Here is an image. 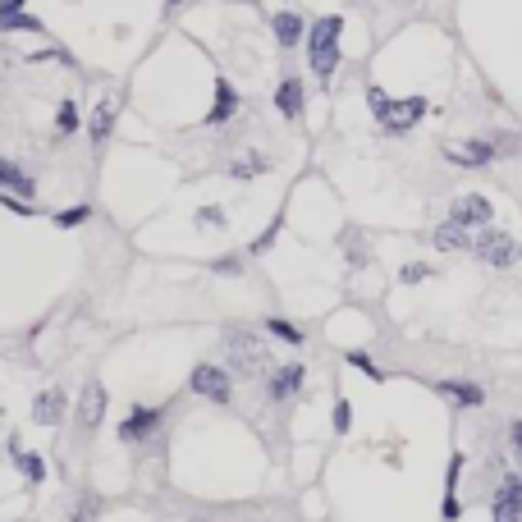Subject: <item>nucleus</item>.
Wrapping results in <instances>:
<instances>
[{
	"label": "nucleus",
	"instance_id": "obj_10",
	"mask_svg": "<svg viewBox=\"0 0 522 522\" xmlns=\"http://www.w3.org/2000/svg\"><path fill=\"white\" fill-rule=\"evenodd\" d=\"M449 220L463 229H486V225H495V207H490V197H481V193H463V197H454Z\"/></svg>",
	"mask_w": 522,
	"mask_h": 522
},
{
	"label": "nucleus",
	"instance_id": "obj_38",
	"mask_svg": "<svg viewBox=\"0 0 522 522\" xmlns=\"http://www.w3.org/2000/svg\"><path fill=\"white\" fill-rule=\"evenodd\" d=\"M179 5H184V0H165V10H179Z\"/></svg>",
	"mask_w": 522,
	"mask_h": 522
},
{
	"label": "nucleus",
	"instance_id": "obj_7",
	"mask_svg": "<svg viewBox=\"0 0 522 522\" xmlns=\"http://www.w3.org/2000/svg\"><path fill=\"white\" fill-rule=\"evenodd\" d=\"M426 115H431V101H426V97H394L390 110H385L376 124H381L385 138H403V133H413Z\"/></svg>",
	"mask_w": 522,
	"mask_h": 522
},
{
	"label": "nucleus",
	"instance_id": "obj_1",
	"mask_svg": "<svg viewBox=\"0 0 522 522\" xmlns=\"http://www.w3.org/2000/svg\"><path fill=\"white\" fill-rule=\"evenodd\" d=\"M307 69H312L316 87L335 83V69L344 60V19L339 14H321V19L307 23Z\"/></svg>",
	"mask_w": 522,
	"mask_h": 522
},
{
	"label": "nucleus",
	"instance_id": "obj_14",
	"mask_svg": "<svg viewBox=\"0 0 522 522\" xmlns=\"http://www.w3.org/2000/svg\"><path fill=\"white\" fill-rule=\"evenodd\" d=\"M239 106H243L239 87H234L225 74H220V78H216V106L207 110V129H225V124L239 115Z\"/></svg>",
	"mask_w": 522,
	"mask_h": 522
},
{
	"label": "nucleus",
	"instance_id": "obj_17",
	"mask_svg": "<svg viewBox=\"0 0 522 522\" xmlns=\"http://www.w3.org/2000/svg\"><path fill=\"white\" fill-rule=\"evenodd\" d=\"M5 449H10V463L23 472V481H33V486H42V481H46V458L37 454V449H23V440H19V435H10V440H5Z\"/></svg>",
	"mask_w": 522,
	"mask_h": 522
},
{
	"label": "nucleus",
	"instance_id": "obj_8",
	"mask_svg": "<svg viewBox=\"0 0 522 522\" xmlns=\"http://www.w3.org/2000/svg\"><path fill=\"white\" fill-rule=\"evenodd\" d=\"M307 385V367L303 362H280V367H271L266 376H261V394L280 408V403H294L298 394H303Z\"/></svg>",
	"mask_w": 522,
	"mask_h": 522
},
{
	"label": "nucleus",
	"instance_id": "obj_21",
	"mask_svg": "<svg viewBox=\"0 0 522 522\" xmlns=\"http://www.w3.org/2000/svg\"><path fill=\"white\" fill-rule=\"evenodd\" d=\"M110 129H115V101L101 97L97 110H92V120H87V133H92V142H97V147H106Z\"/></svg>",
	"mask_w": 522,
	"mask_h": 522
},
{
	"label": "nucleus",
	"instance_id": "obj_15",
	"mask_svg": "<svg viewBox=\"0 0 522 522\" xmlns=\"http://www.w3.org/2000/svg\"><path fill=\"white\" fill-rule=\"evenodd\" d=\"M463 468H468V458L449 454V463H445V500H440V518H445V522L463 518V500H458V481H463Z\"/></svg>",
	"mask_w": 522,
	"mask_h": 522
},
{
	"label": "nucleus",
	"instance_id": "obj_28",
	"mask_svg": "<svg viewBox=\"0 0 522 522\" xmlns=\"http://www.w3.org/2000/svg\"><path fill=\"white\" fill-rule=\"evenodd\" d=\"M14 28H19V33H42V19H37V14H0V33H14Z\"/></svg>",
	"mask_w": 522,
	"mask_h": 522
},
{
	"label": "nucleus",
	"instance_id": "obj_30",
	"mask_svg": "<svg viewBox=\"0 0 522 522\" xmlns=\"http://www.w3.org/2000/svg\"><path fill=\"white\" fill-rule=\"evenodd\" d=\"M390 92H385V87L381 83H367V110H371V120H381V115H385V110H390Z\"/></svg>",
	"mask_w": 522,
	"mask_h": 522
},
{
	"label": "nucleus",
	"instance_id": "obj_33",
	"mask_svg": "<svg viewBox=\"0 0 522 522\" xmlns=\"http://www.w3.org/2000/svg\"><path fill=\"white\" fill-rule=\"evenodd\" d=\"M431 266H426V261H408V266H399V284H426L431 280Z\"/></svg>",
	"mask_w": 522,
	"mask_h": 522
},
{
	"label": "nucleus",
	"instance_id": "obj_18",
	"mask_svg": "<svg viewBox=\"0 0 522 522\" xmlns=\"http://www.w3.org/2000/svg\"><path fill=\"white\" fill-rule=\"evenodd\" d=\"M271 33H275V46H280V51H294V46L307 37V19L298 10H280L271 19Z\"/></svg>",
	"mask_w": 522,
	"mask_h": 522
},
{
	"label": "nucleus",
	"instance_id": "obj_13",
	"mask_svg": "<svg viewBox=\"0 0 522 522\" xmlns=\"http://www.w3.org/2000/svg\"><path fill=\"white\" fill-rule=\"evenodd\" d=\"M275 110H280L284 120H303L307 110V83L298 74H284L280 87H275Z\"/></svg>",
	"mask_w": 522,
	"mask_h": 522
},
{
	"label": "nucleus",
	"instance_id": "obj_11",
	"mask_svg": "<svg viewBox=\"0 0 522 522\" xmlns=\"http://www.w3.org/2000/svg\"><path fill=\"white\" fill-rule=\"evenodd\" d=\"M106 403H110L106 385H101V381H87V385H83V394H78V408H74L78 431H97L101 417H106Z\"/></svg>",
	"mask_w": 522,
	"mask_h": 522
},
{
	"label": "nucleus",
	"instance_id": "obj_4",
	"mask_svg": "<svg viewBox=\"0 0 522 522\" xmlns=\"http://www.w3.org/2000/svg\"><path fill=\"white\" fill-rule=\"evenodd\" d=\"M165 417H170V403H161V408H142V403H133L129 417L120 422V445H133V449H161V431H165Z\"/></svg>",
	"mask_w": 522,
	"mask_h": 522
},
{
	"label": "nucleus",
	"instance_id": "obj_36",
	"mask_svg": "<svg viewBox=\"0 0 522 522\" xmlns=\"http://www.w3.org/2000/svg\"><path fill=\"white\" fill-rule=\"evenodd\" d=\"M509 454H513V463H518V472H522V417L509 426Z\"/></svg>",
	"mask_w": 522,
	"mask_h": 522
},
{
	"label": "nucleus",
	"instance_id": "obj_2",
	"mask_svg": "<svg viewBox=\"0 0 522 522\" xmlns=\"http://www.w3.org/2000/svg\"><path fill=\"white\" fill-rule=\"evenodd\" d=\"M220 348H225V371L234 381H261V376L275 367L271 344H261V335L248 326H225Z\"/></svg>",
	"mask_w": 522,
	"mask_h": 522
},
{
	"label": "nucleus",
	"instance_id": "obj_9",
	"mask_svg": "<svg viewBox=\"0 0 522 522\" xmlns=\"http://www.w3.org/2000/svg\"><path fill=\"white\" fill-rule=\"evenodd\" d=\"M490 518L495 522H522V472H504L490 490Z\"/></svg>",
	"mask_w": 522,
	"mask_h": 522
},
{
	"label": "nucleus",
	"instance_id": "obj_26",
	"mask_svg": "<svg viewBox=\"0 0 522 522\" xmlns=\"http://www.w3.org/2000/svg\"><path fill=\"white\" fill-rule=\"evenodd\" d=\"M339 248L348 252V266H353V271H367L371 252H367V243H362V234H344V239H339Z\"/></svg>",
	"mask_w": 522,
	"mask_h": 522
},
{
	"label": "nucleus",
	"instance_id": "obj_31",
	"mask_svg": "<svg viewBox=\"0 0 522 522\" xmlns=\"http://www.w3.org/2000/svg\"><path fill=\"white\" fill-rule=\"evenodd\" d=\"M51 220L60 229H78V225H87V220H92V207H65V211H55Z\"/></svg>",
	"mask_w": 522,
	"mask_h": 522
},
{
	"label": "nucleus",
	"instance_id": "obj_19",
	"mask_svg": "<svg viewBox=\"0 0 522 522\" xmlns=\"http://www.w3.org/2000/svg\"><path fill=\"white\" fill-rule=\"evenodd\" d=\"M0 193H14V197H37V179L23 165H14L10 156H0Z\"/></svg>",
	"mask_w": 522,
	"mask_h": 522
},
{
	"label": "nucleus",
	"instance_id": "obj_37",
	"mask_svg": "<svg viewBox=\"0 0 522 522\" xmlns=\"http://www.w3.org/2000/svg\"><path fill=\"white\" fill-rule=\"evenodd\" d=\"M23 10V0H0V14H19Z\"/></svg>",
	"mask_w": 522,
	"mask_h": 522
},
{
	"label": "nucleus",
	"instance_id": "obj_22",
	"mask_svg": "<svg viewBox=\"0 0 522 522\" xmlns=\"http://www.w3.org/2000/svg\"><path fill=\"white\" fill-rule=\"evenodd\" d=\"M266 170H271V156H261V152H243L239 161H229V179H239V184H248V179H257Z\"/></svg>",
	"mask_w": 522,
	"mask_h": 522
},
{
	"label": "nucleus",
	"instance_id": "obj_5",
	"mask_svg": "<svg viewBox=\"0 0 522 522\" xmlns=\"http://www.w3.org/2000/svg\"><path fill=\"white\" fill-rule=\"evenodd\" d=\"M472 257L481 261V266H490V271H509V266H518L522 261V248L513 234H504V229L486 225V229H472Z\"/></svg>",
	"mask_w": 522,
	"mask_h": 522
},
{
	"label": "nucleus",
	"instance_id": "obj_12",
	"mask_svg": "<svg viewBox=\"0 0 522 522\" xmlns=\"http://www.w3.org/2000/svg\"><path fill=\"white\" fill-rule=\"evenodd\" d=\"M69 417V390L65 385H46L33 399V422L37 426H60Z\"/></svg>",
	"mask_w": 522,
	"mask_h": 522
},
{
	"label": "nucleus",
	"instance_id": "obj_32",
	"mask_svg": "<svg viewBox=\"0 0 522 522\" xmlns=\"http://www.w3.org/2000/svg\"><path fill=\"white\" fill-rule=\"evenodd\" d=\"M330 426H335L339 435H344L348 426H353V403H348L344 394H335V408H330Z\"/></svg>",
	"mask_w": 522,
	"mask_h": 522
},
{
	"label": "nucleus",
	"instance_id": "obj_27",
	"mask_svg": "<svg viewBox=\"0 0 522 522\" xmlns=\"http://www.w3.org/2000/svg\"><path fill=\"white\" fill-rule=\"evenodd\" d=\"M78 124H83V115H78V101H60V110H55V133H60V138H69V133H78Z\"/></svg>",
	"mask_w": 522,
	"mask_h": 522
},
{
	"label": "nucleus",
	"instance_id": "obj_29",
	"mask_svg": "<svg viewBox=\"0 0 522 522\" xmlns=\"http://www.w3.org/2000/svg\"><path fill=\"white\" fill-rule=\"evenodd\" d=\"M280 225H284V220H280V216H275V220H271V225L261 229L257 239H252V243H248V257H261V252H271V248H275V239H280Z\"/></svg>",
	"mask_w": 522,
	"mask_h": 522
},
{
	"label": "nucleus",
	"instance_id": "obj_34",
	"mask_svg": "<svg viewBox=\"0 0 522 522\" xmlns=\"http://www.w3.org/2000/svg\"><path fill=\"white\" fill-rule=\"evenodd\" d=\"M216 275H243V252H229V257H216V266H211Z\"/></svg>",
	"mask_w": 522,
	"mask_h": 522
},
{
	"label": "nucleus",
	"instance_id": "obj_23",
	"mask_svg": "<svg viewBox=\"0 0 522 522\" xmlns=\"http://www.w3.org/2000/svg\"><path fill=\"white\" fill-rule=\"evenodd\" d=\"M266 339H280V344H289V348H303L307 339H303V330L294 326V321H284V316H266Z\"/></svg>",
	"mask_w": 522,
	"mask_h": 522
},
{
	"label": "nucleus",
	"instance_id": "obj_3",
	"mask_svg": "<svg viewBox=\"0 0 522 522\" xmlns=\"http://www.w3.org/2000/svg\"><path fill=\"white\" fill-rule=\"evenodd\" d=\"M518 152H522L518 133H481V138H463V142H440V156L454 170H486V165L504 161V156H518Z\"/></svg>",
	"mask_w": 522,
	"mask_h": 522
},
{
	"label": "nucleus",
	"instance_id": "obj_35",
	"mask_svg": "<svg viewBox=\"0 0 522 522\" xmlns=\"http://www.w3.org/2000/svg\"><path fill=\"white\" fill-rule=\"evenodd\" d=\"M197 225H202V229H225V211H220V207H202V211H197Z\"/></svg>",
	"mask_w": 522,
	"mask_h": 522
},
{
	"label": "nucleus",
	"instance_id": "obj_16",
	"mask_svg": "<svg viewBox=\"0 0 522 522\" xmlns=\"http://www.w3.org/2000/svg\"><path fill=\"white\" fill-rule=\"evenodd\" d=\"M431 390L440 394V399H449L454 408H481V403H486V390H481L477 381H458V376H449V381H431Z\"/></svg>",
	"mask_w": 522,
	"mask_h": 522
},
{
	"label": "nucleus",
	"instance_id": "obj_24",
	"mask_svg": "<svg viewBox=\"0 0 522 522\" xmlns=\"http://www.w3.org/2000/svg\"><path fill=\"white\" fill-rule=\"evenodd\" d=\"M101 513H106V500H101L97 490H83L74 500V509H69V522H97Z\"/></svg>",
	"mask_w": 522,
	"mask_h": 522
},
{
	"label": "nucleus",
	"instance_id": "obj_25",
	"mask_svg": "<svg viewBox=\"0 0 522 522\" xmlns=\"http://www.w3.org/2000/svg\"><path fill=\"white\" fill-rule=\"evenodd\" d=\"M348 367H353V371H362V376H367V381H376V385H381V381H390V371H385L381 362L371 358V353H362V348H353V353H348Z\"/></svg>",
	"mask_w": 522,
	"mask_h": 522
},
{
	"label": "nucleus",
	"instance_id": "obj_6",
	"mask_svg": "<svg viewBox=\"0 0 522 522\" xmlns=\"http://www.w3.org/2000/svg\"><path fill=\"white\" fill-rule=\"evenodd\" d=\"M188 390H193L197 399L216 403V408H229V403H234V376H229L220 362H197V367L188 371Z\"/></svg>",
	"mask_w": 522,
	"mask_h": 522
},
{
	"label": "nucleus",
	"instance_id": "obj_20",
	"mask_svg": "<svg viewBox=\"0 0 522 522\" xmlns=\"http://www.w3.org/2000/svg\"><path fill=\"white\" fill-rule=\"evenodd\" d=\"M431 243H435V252H468V248H472V229H463V225H454V220H445V225L431 229Z\"/></svg>",
	"mask_w": 522,
	"mask_h": 522
}]
</instances>
